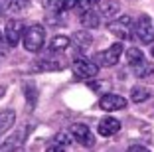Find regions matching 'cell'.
Here are the masks:
<instances>
[{"label":"cell","instance_id":"obj_1","mask_svg":"<svg viewBox=\"0 0 154 152\" xmlns=\"http://www.w3.org/2000/svg\"><path fill=\"white\" fill-rule=\"evenodd\" d=\"M45 42V28L42 24H32L28 26L22 34V44L26 48V51L30 54H38Z\"/></svg>","mask_w":154,"mask_h":152},{"label":"cell","instance_id":"obj_2","mask_svg":"<svg viewBox=\"0 0 154 152\" xmlns=\"http://www.w3.org/2000/svg\"><path fill=\"white\" fill-rule=\"evenodd\" d=\"M132 36L136 38V42H140L144 45H150L154 42V26L148 16H140L136 20V24L132 26Z\"/></svg>","mask_w":154,"mask_h":152},{"label":"cell","instance_id":"obj_3","mask_svg":"<svg viewBox=\"0 0 154 152\" xmlns=\"http://www.w3.org/2000/svg\"><path fill=\"white\" fill-rule=\"evenodd\" d=\"M132 18L131 16H121V18L113 20L109 24V32L113 36H117L119 40H128L132 36Z\"/></svg>","mask_w":154,"mask_h":152},{"label":"cell","instance_id":"obj_4","mask_svg":"<svg viewBox=\"0 0 154 152\" xmlns=\"http://www.w3.org/2000/svg\"><path fill=\"white\" fill-rule=\"evenodd\" d=\"M97 73H99V65L95 61H89V59H83V57L73 61V75L77 79H91Z\"/></svg>","mask_w":154,"mask_h":152},{"label":"cell","instance_id":"obj_5","mask_svg":"<svg viewBox=\"0 0 154 152\" xmlns=\"http://www.w3.org/2000/svg\"><path fill=\"white\" fill-rule=\"evenodd\" d=\"M122 55V44H113L109 49H105V51H99L95 55V63L97 65H117L119 59Z\"/></svg>","mask_w":154,"mask_h":152},{"label":"cell","instance_id":"obj_6","mask_svg":"<svg viewBox=\"0 0 154 152\" xmlns=\"http://www.w3.org/2000/svg\"><path fill=\"white\" fill-rule=\"evenodd\" d=\"M69 134H71L73 140H77V142L83 144V146H93V144H95V136H93V132L89 130V126L81 125V123H75V125H71Z\"/></svg>","mask_w":154,"mask_h":152},{"label":"cell","instance_id":"obj_7","mask_svg":"<svg viewBox=\"0 0 154 152\" xmlns=\"http://www.w3.org/2000/svg\"><path fill=\"white\" fill-rule=\"evenodd\" d=\"M22 34H24V26H22L20 20H10V22L6 24L4 38H6L10 48H16V45L22 42Z\"/></svg>","mask_w":154,"mask_h":152},{"label":"cell","instance_id":"obj_8","mask_svg":"<svg viewBox=\"0 0 154 152\" xmlns=\"http://www.w3.org/2000/svg\"><path fill=\"white\" fill-rule=\"evenodd\" d=\"M99 107L103 109V111H109V113H113V111H122V109L127 107V99L121 97V95L107 93V95H103V97H101Z\"/></svg>","mask_w":154,"mask_h":152},{"label":"cell","instance_id":"obj_9","mask_svg":"<svg viewBox=\"0 0 154 152\" xmlns=\"http://www.w3.org/2000/svg\"><path fill=\"white\" fill-rule=\"evenodd\" d=\"M26 132H28V126L22 129V130H18V132H14L12 136L0 146V152H18V150H22V144L26 142Z\"/></svg>","mask_w":154,"mask_h":152},{"label":"cell","instance_id":"obj_10","mask_svg":"<svg viewBox=\"0 0 154 152\" xmlns=\"http://www.w3.org/2000/svg\"><path fill=\"white\" fill-rule=\"evenodd\" d=\"M97 130H99V134H103V136H113V134H117L119 130H121V121L115 119V116H105V119L99 121Z\"/></svg>","mask_w":154,"mask_h":152},{"label":"cell","instance_id":"obj_11","mask_svg":"<svg viewBox=\"0 0 154 152\" xmlns=\"http://www.w3.org/2000/svg\"><path fill=\"white\" fill-rule=\"evenodd\" d=\"M79 22H81L83 28H87V30H95V28H99V24H101L99 12H95L93 8L81 10V14H79Z\"/></svg>","mask_w":154,"mask_h":152},{"label":"cell","instance_id":"obj_12","mask_svg":"<svg viewBox=\"0 0 154 152\" xmlns=\"http://www.w3.org/2000/svg\"><path fill=\"white\" fill-rule=\"evenodd\" d=\"M14 121H16V113H14V111H10V109L0 111V136H2L8 129H12Z\"/></svg>","mask_w":154,"mask_h":152},{"label":"cell","instance_id":"obj_13","mask_svg":"<svg viewBox=\"0 0 154 152\" xmlns=\"http://www.w3.org/2000/svg\"><path fill=\"white\" fill-rule=\"evenodd\" d=\"M119 12V2L117 0H103L99 6V14L105 18H113L115 14Z\"/></svg>","mask_w":154,"mask_h":152},{"label":"cell","instance_id":"obj_14","mask_svg":"<svg viewBox=\"0 0 154 152\" xmlns=\"http://www.w3.org/2000/svg\"><path fill=\"white\" fill-rule=\"evenodd\" d=\"M131 69H132V73H134L136 77H148V75H152L154 65L142 59V61H138V63H134V65H131Z\"/></svg>","mask_w":154,"mask_h":152},{"label":"cell","instance_id":"obj_15","mask_svg":"<svg viewBox=\"0 0 154 152\" xmlns=\"http://www.w3.org/2000/svg\"><path fill=\"white\" fill-rule=\"evenodd\" d=\"M69 44H71V40H69L67 36H55L54 40L50 42L48 49H50L51 54H55V51H63V49L69 48Z\"/></svg>","mask_w":154,"mask_h":152},{"label":"cell","instance_id":"obj_16","mask_svg":"<svg viewBox=\"0 0 154 152\" xmlns=\"http://www.w3.org/2000/svg\"><path fill=\"white\" fill-rule=\"evenodd\" d=\"M73 42H75V45H77V49H87L89 48L91 44H93V40H91V34L89 32H75V34H73Z\"/></svg>","mask_w":154,"mask_h":152},{"label":"cell","instance_id":"obj_17","mask_svg":"<svg viewBox=\"0 0 154 152\" xmlns=\"http://www.w3.org/2000/svg\"><path fill=\"white\" fill-rule=\"evenodd\" d=\"M148 97H150V91L146 87H132V91H131L132 103H144Z\"/></svg>","mask_w":154,"mask_h":152},{"label":"cell","instance_id":"obj_18","mask_svg":"<svg viewBox=\"0 0 154 152\" xmlns=\"http://www.w3.org/2000/svg\"><path fill=\"white\" fill-rule=\"evenodd\" d=\"M24 93H26L28 105L34 109L36 103H38V89H36V85H34V83H26V85H24Z\"/></svg>","mask_w":154,"mask_h":152},{"label":"cell","instance_id":"obj_19","mask_svg":"<svg viewBox=\"0 0 154 152\" xmlns=\"http://www.w3.org/2000/svg\"><path fill=\"white\" fill-rule=\"evenodd\" d=\"M142 59H144V54H142L138 48H131V49H127V61L131 63V65H134V63L142 61Z\"/></svg>","mask_w":154,"mask_h":152},{"label":"cell","instance_id":"obj_20","mask_svg":"<svg viewBox=\"0 0 154 152\" xmlns=\"http://www.w3.org/2000/svg\"><path fill=\"white\" fill-rule=\"evenodd\" d=\"M81 4V0H57V8L55 12H65V10H73Z\"/></svg>","mask_w":154,"mask_h":152},{"label":"cell","instance_id":"obj_21","mask_svg":"<svg viewBox=\"0 0 154 152\" xmlns=\"http://www.w3.org/2000/svg\"><path fill=\"white\" fill-rule=\"evenodd\" d=\"M28 4H30V0H12V2H10V10L20 12V10H24Z\"/></svg>","mask_w":154,"mask_h":152},{"label":"cell","instance_id":"obj_22","mask_svg":"<svg viewBox=\"0 0 154 152\" xmlns=\"http://www.w3.org/2000/svg\"><path fill=\"white\" fill-rule=\"evenodd\" d=\"M71 136H67V134H55V144H59V146H67L69 142H71Z\"/></svg>","mask_w":154,"mask_h":152},{"label":"cell","instance_id":"obj_23","mask_svg":"<svg viewBox=\"0 0 154 152\" xmlns=\"http://www.w3.org/2000/svg\"><path fill=\"white\" fill-rule=\"evenodd\" d=\"M10 45H8V42H6V38H4V34H2V32H0V51H2V54H4L6 49H8Z\"/></svg>","mask_w":154,"mask_h":152},{"label":"cell","instance_id":"obj_24","mask_svg":"<svg viewBox=\"0 0 154 152\" xmlns=\"http://www.w3.org/2000/svg\"><path fill=\"white\" fill-rule=\"evenodd\" d=\"M127 152H150L146 146H140V144H134V146H131Z\"/></svg>","mask_w":154,"mask_h":152},{"label":"cell","instance_id":"obj_25","mask_svg":"<svg viewBox=\"0 0 154 152\" xmlns=\"http://www.w3.org/2000/svg\"><path fill=\"white\" fill-rule=\"evenodd\" d=\"M45 152H65V148L59 146V144H54V146H48V148H45Z\"/></svg>","mask_w":154,"mask_h":152},{"label":"cell","instance_id":"obj_26","mask_svg":"<svg viewBox=\"0 0 154 152\" xmlns=\"http://www.w3.org/2000/svg\"><path fill=\"white\" fill-rule=\"evenodd\" d=\"M10 2H12V0H0V12L10 10Z\"/></svg>","mask_w":154,"mask_h":152},{"label":"cell","instance_id":"obj_27","mask_svg":"<svg viewBox=\"0 0 154 152\" xmlns=\"http://www.w3.org/2000/svg\"><path fill=\"white\" fill-rule=\"evenodd\" d=\"M4 91H6V87H2V85H0V97L4 95Z\"/></svg>","mask_w":154,"mask_h":152},{"label":"cell","instance_id":"obj_28","mask_svg":"<svg viewBox=\"0 0 154 152\" xmlns=\"http://www.w3.org/2000/svg\"><path fill=\"white\" fill-rule=\"evenodd\" d=\"M150 54H152V57H154V45H152V49H150Z\"/></svg>","mask_w":154,"mask_h":152},{"label":"cell","instance_id":"obj_29","mask_svg":"<svg viewBox=\"0 0 154 152\" xmlns=\"http://www.w3.org/2000/svg\"><path fill=\"white\" fill-rule=\"evenodd\" d=\"M91 2H93V4H95V2H101V0H91Z\"/></svg>","mask_w":154,"mask_h":152}]
</instances>
